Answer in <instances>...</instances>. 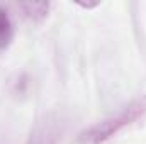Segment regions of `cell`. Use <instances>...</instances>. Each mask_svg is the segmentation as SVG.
<instances>
[{
  "label": "cell",
  "mask_w": 146,
  "mask_h": 144,
  "mask_svg": "<svg viewBox=\"0 0 146 144\" xmlns=\"http://www.w3.org/2000/svg\"><path fill=\"white\" fill-rule=\"evenodd\" d=\"M146 115V97L136 98L126 107H122L115 115H110L99 124L82 131L76 137L78 144H106L109 139L117 136L126 127L136 124Z\"/></svg>",
  "instance_id": "cell-1"
},
{
  "label": "cell",
  "mask_w": 146,
  "mask_h": 144,
  "mask_svg": "<svg viewBox=\"0 0 146 144\" xmlns=\"http://www.w3.org/2000/svg\"><path fill=\"white\" fill-rule=\"evenodd\" d=\"M68 122L60 112L46 114L31 131L27 144H60L65 137Z\"/></svg>",
  "instance_id": "cell-2"
},
{
  "label": "cell",
  "mask_w": 146,
  "mask_h": 144,
  "mask_svg": "<svg viewBox=\"0 0 146 144\" xmlns=\"http://www.w3.org/2000/svg\"><path fill=\"white\" fill-rule=\"evenodd\" d=\"M14 39V24L9 9L0 3V53L5 51Z\"/></svg>",
  "instance_id": "cell-3"
},
{
  "label": "cell",
  "mask_w": 146,
  "mask_h": 144,
  "mask_svg": "<svg viewBox=\"0 0 146 144\" xmlns=\"http://www.w3.org/2000/svg\"><path fill=\"white\" fill-rule=\"evenodd\" d=\"M19 9L22 10L26 19L33 22H41L42 19H46L49 12V3L48 2H24V3H19Z\"/></svg>",
  "instance_id": "cell-4"
},
{
  "label": "cell",
  "mask_w": 146,
  "mask_h": 144,
  "mask_svg": "<svg viewBox=\"0 0 146 144\" xmlns=\"http://www.w3.org/2000/svg\"><path fill=\"white\" fill-rule=\"evenodd\" d=\"M0 144H2V143H0Z\"/></svg>",
  "instance_id": "cell-5"
}]
</instances>
